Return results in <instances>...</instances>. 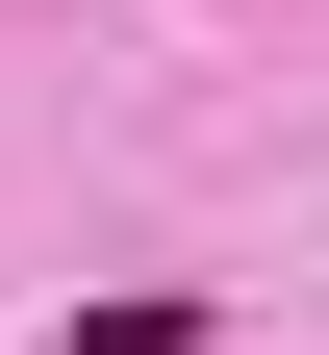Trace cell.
I'll return each instance as SVG.
<instances>
[{"instance_id":"6da1fadb","label":"cell","mask_w":329,"mask_h":355,"mask_svg":"<svg viewBox=\"0 0 329 355\" xmlns=\"http://www.w3.org/2000/svg\"><path fill=\"white\" fill-rule=\"evenodd\" d=\"M26 355H203V304H102V330H26Z\"/></svg>"}]
</instances>
